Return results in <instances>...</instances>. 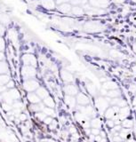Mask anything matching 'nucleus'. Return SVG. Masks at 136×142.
I'll return each mask as SVG.
<instances>
[{"label":"nucleus","mask_w":136,"mask_h":142,"mask_svg":"<svg viewBox=\"0 0 136 142\" xmlns=\"http://www.w3.org/2000/svg\"><path fill=\"white\" fill-rule=\"evenodd\" d=\"M5 49V42L2 36H0V52H4Z\"/></svg>","instance_id":"nucleus-19"},{"label":"nucleus","mask_w":136,"mask_h":142,"mask_svg":"<svg viewBox=\"0 0 136 142\" xmlns=\"http://www.w3.org/2000/svg\"><path fill=\"white\" fill-rule=\"evenodd\" d=\"M44 102L45 105L49 107V108H54V102L51 98H45L44 100Z\"/></svg>","instance_id":"nucleus-16"},{"label":"nucleus","mask_w":136,"mask_h":142,"mask_svg":"<svg viewBox=\"0 0 136 142\" xmlns=\"http://www.w3.org/2000/svg\"><path fill=\"white\" fill-rule=\"evenodd\" d=\"M5 55L4 53V52H0V61L5 60Z\"/></svg>","instance_id":"nucleus-23"},{"label":"nucleus","mask_w":136,"mask_h":142,"mask_svg":"<svg viewBox=\"0 0 136 142\" xmlns=\"http://www.w3.org/2000/svg\"><path fill=\"white\" fill-rule=\"evenodd\" d=\"M24 66H31V67H36V58L33 54L26 53L21 58Z\"/></svg>","instance_id":"nucleus-3"},{"label":"nucleus","mask_w":136,"mask_h":142,"mask_svg":"<svg viewBox=\"0 0 136 142\" xmlns=\"http://www.w3.org/2000/svg\"><path fill=\"white\" fill-rule=\"evenodd\" d=\"M116 3H118V4H122V3L125 2V0H114Z\"/></svg>","instance_id":"nucleus-24"},{"label":"nucleus","mask_w":136,"mask_h":142,"mask_svg":"<svg viewBox=\"0 0 136 142\" xmlns=\"http://www.w3.org/2000/svg\"><path fill=\"white\" fill-rule=\"evenodd\" d=\"M69 0H56V2H55V4H57V5H62V4H65V3H69Z\"/></svg>","instance_id":"nucleus-21"},{"label":"nucleus","mask_w":136,"mask_h":142,"mask_svg":"<svg viewBox=\"0 0 136 142\" xmlns=\"http://www.w3.org/2000/svg\"><path fill=\"white\" fill-rule=\"evenodd\" d=\"M13 82L10 80L6 84V88H13Z\"/></svg>","instance_id":"nucleus-22"},{"label":"nucleus","mask_w":136,"mask_h":142,"mask_svg":"<svg viewBox=\"0 0 136 142\" xmlns=\"http://www.w3.org/2000/svg\"><path fill=\"white\" fill-rule=\"evenodd\" d=\"M24 89L28 92H33L34 91H36L39 88V84L37 81L33 79H28L24 82Z\"/></svg>","instance_id":"nucleus-2"},{"label":"nucleus","mask_w":136,"mask_h":142,"mask_svg":"<svg viewBox=\"0 0 136 142\" xmlns=\"http://www.w3.org/2000/svg\"><path fill=\"white\" fill-rule=\"evenodd\" d=\"M10 81V77L8 75H0V85L2 86L4 84H6Z\"/></svg>","instance_id":"nucleus-14"},{"label":"nucleus","mask_w":136,"mask_h":142,"mask_svg":"<svg viewBox=\"0 0 136 142\" xmlns=\"http://www.w3.org/2000/svg\"><path fill=\"white\" fill-rule=\"evenodd\" d=\"M133 50H134V52L136 53V43H134V44H133Z\"/></svg>","instance_id":"nucleus-25"},{"label":"nucleus","mask_w":136,"mask_h":142,"mask_svg":"<svg viewBox=\"0 0 136 142\" xmlns=\"http://www.w3.org/2000/svg\"><path fill=\"white\" fill-rule=\"evenodd\" d=\"M132 1H133V2H134V3H136V0H132Z\"/></svg>","instance_id":"nucleus-27"},{"label":"nucleus","mask_w":136,"mask_h":142,"mask_svg":"<svg viewBox=\"0 0 136 142\" xmlns=\"http://www.w3.org/2000/svg\"><path fill=\"white\" fill-rule=\"evenodd\" d=\"M41 5L46 10H53L55 8V2L54 0H42Z\"/></svg>","instance_id":"nucleus-6"},{"label":"nucleus","mask_w":136,"mask_h":142,"mask_svg":"<svg viewBox=\"0 0 136 142\" xmlns=\"http://www.w3.org/2000/svg\"><path fill=\"white\" fill-rule=\"evenodd\" d=\"M36 92V94H37V96H38L39 98L45 99V98H47V96H48L47 91L43 87H39Z\"/></svg>","instance_id":"nucleus-11"},{"label":"nucleus","mask_w":136,"mask_h":142,"mask_svg":"<svg viewBox=\"0 0 136 142\" xmlns=\"http://www.w3.org/2000/svg\"><path fill=\"white\" fill-rule=\"evenodd\" d=\"M28 100L30 101L31 103L33 104H37L40 102V98H39L36 93L34 92H28Z\"/></svg>","instance_id":"nucleus-8"},{"label":"nucleus","mask_w":136,"mask_h":142,"mask_svg":"<svg viewBox=\"0 0 136 142\" xmlns=\"http://www.w3.org/2000/svg\"><path fill=\"white\" fill-rule=\"evenodd\" d=\"M70 5H73L74 6H77L79 5H85L87 3V0H69Z\"/></svg>","instance_id":"nucleus-15"},{"label":"nucleus","mask_w":136,"mask_h":142,"mask_svg":"<svg viewBox=\"0 0 136 142\" xmlns=\"http://www.w3.org/2000/svg\"><path fill=\"white\" fill-rule=\"evenodd\" d=\"M78 102H80V103H82V104H85V103H87L88 100H87V98L85 97V96L82 95V94H80V95H78Z\"/></svg>","instance_id":"nucleus-17"},{"label":"nucleus","mask_w":136,"mask_h":142,"mask_svg":"<svg viewBox=\"0 0 136 142\" xmlns=\"http://www.w3.org/2000/svg\"><path fill=\"white\" fill-rule=\"evenodd\" d=\"M71 13L76 16H82L84 13H85V11L82 7L80 6H73L71 9Z\"/></svg>","instance_id":"nucleus-10"},{"label":"nucleus","mask_w":136,"mask_h":142,"mask_svg":"<svg viewBox=\"0 0 136 142\" xmlns=\"http://www.w3.org/2000/svg\"><path fill=\"white\" fill-rule=\"evenodd\" d=\"M100 26L94 22H87L85 25V29L88 32H97L100 30Z\"/></svg>","instance_id":"nucleus-5"},{"label":"nucleus","mask_w":136,"mask_h":142,"mask_svg":"<svg viewBox=\"0 0 136 142\" xmlns=\"http://www.w3.org/2000/svg\"><path fill=\"white\" fill-rule=\"evenodd\" d=\"M21 74H22V76L25 79L28 80V79H31V78H34L36 75V68L34 67H31V66H24L21 69Z\"/></svg>","instance_id":"nucleus-1"},{"label":"nucleus","mask_w":136,"mask_h":142,"mask_svg":"<svg viewBox=\"0 0 136 142\" xmlns=\"http://www.w3.org/2000/svg\"><path fill=\"white\" fill-rule=\"evenodd\" d=\"M5 33V27L2 23H0V36H3Z\"/></svg>","instance_id":"nucleus-20"},{"label":"nucleus","mask_w":136,"mask_h":142,"mask_svg":"<svg viewBox=\"0 0 136 142\" xmlns=\"http://www.w3.org/2000/svg\"><path fill=\"white\" fill-rule=\"evenodd\" d=\"M89 4L91 6L98 9L106 8L109 5L108 0H89Z\"/></svg>","instance_id":"nucleus-4"},{"label":"nucleus","mask_w":136,"mask_h":142,"mask_svg":"<svg viewBox=\"0 0 136 142\" xmlns=\"http://www.w3.org/2000/svg\"><path fill=\"white\" fill-rule=\"evenodd\" d=\"M0 23H2L4 26L8 25L10 23V18L7 14H0Z\"/></svg>","instance_id":"nucleus-12"},{"label":"nucleus","mask_w":136,"mask_h":142,"mask_svg":"<svg viewBox=\"0 0 136 142\" xmlns=\"http://www.w3.org/2000/svg\"><path fill=\"white\" fill-rule=\"evenodd\" d=\"M62 79L64 81H68V82H69V81H72V75L69 74V72H67V71H62Z\"/></svg>","instance_id":"nucleus-13"},{"label":"nucleus","mask_w":136,"mask_h":142,"mask_svg":"<svg viewBox=\"0 0 136 142\" xmlns=\"http://www.w3.org/2000/svg\"><path fill=\"white\" fill-rule=\"evenodd\" d=\"M9 72V67L8 64L5 60L0 61V75H6Z\"/></svg>","instance_id":"nucleus-9"},{"label":"nucleus","mask_w":136,"mask_h":142,"mask_svg":"<svg viewBox=\"0 0 136 142\" xmlns=\"http://www.w3.org/2000/svg\"><path fill=\"white\" fill-rule=\"evenodd\" d=\"M66 91H67L68 93H72V94L77 92V89L74 86H72V85H68L67 87H66Z\"/></svg>","instance_id":"nucleus-18"},{"label":"nucleus","mask_w":136,"mask_h":142,"mask_svg":"<svg viewBox=\"0 0 136 142\" xmlns=\"http://www.w3.org/2000/svg\"><path fill=\"white\" fill-rule=\"evenodd\" d=\"M134 24H135V25H136V17H135V20H134Z\"/></svg>","instance_id":"nucleus-26"},{"label":"nucleus","mask_w":136,"mask_h":142,"mask_svg":"<svg viewBox=\"0 0 136 142\" xmlns=\"http://www.w3.org/2000/svg\"><path fill=\"white\" fill-rule=\"evenodd\" d=\"M72 5L69 3H65V4H62L58 6V10L62 13H71Z\"/></svg>","instance_id":"nucleus-7"}]
</instances>
